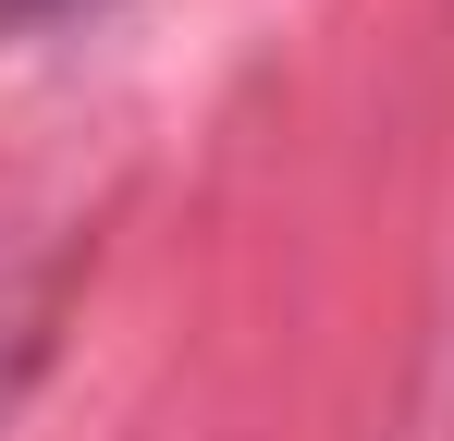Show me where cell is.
<instances>
[{
	"label": "cell",
	"instance_id": "1",
	"mask_svg": "<svg viewBox=\"0 0 454 441\" xmlns=\"http://www.w3.org/2000/svg\"><path fill=\"white\" fill-rule=\"evenodd\" d=\"M25 12H50V0H0V25H25Z\"/></svg>",
	"mask_w": 454,
	"mask_h": 441
}]
</instances>
